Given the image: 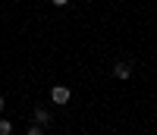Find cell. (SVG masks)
Listing matches in <instances>:
<instances>
[{"instance_id":"obj_1","label":"cell","mask_w":157,"mask_h":135,"mask_svg":"<svg viewBox=\"0 0 157 135\" xmlns=\"http://www.w3.org/2000/svg\"><path fill=\"white\" fill-rule=\"evenodd\" d=\"M69 98H72V91L66 88V85H54V88H50V101H54V104H69Z\"/></svg>"},{"instance_id":"obj_6","label":"cell","mask_w":157,"mask_h":135,"mask_svg":"<svg viewBox=\"0 0 157 135\" xmlns=\"http://www.w3.org/2000/svg\"><path fill=\"white\" fill-rule=\"evenodd\" d=\"M50 3H54V6H66L69 0H50Z\"/></svg>"},{"instance_id":"obj_7","label":"cell","mask_w":157,"mask_h":135,"mask_svg":"<svg viewBox=\"0 0 157 135\" xmlns=\"http://www.w3.org/2000/svg\"><path fill=\"white\" fill-rule=\"evenodd\" d=\"M3 107H6V101H3V94H0V113H3Z\"/></svg>"},{"instance_id":"obj_4","label":"cell","mask_w":157,"mask_h":135,"mask_svg":"<svg viewBox=\"0 0 157 135\" xmlns=\"http://www.w3.org/2000/svg\"><path fill=\"white\" fill-rule=\"evenodd\" d=\"M25 135H47V126H41V123H32Z\"/></svg>"},{"instance_id":"obj_5","label":"cell","mask_w":157,"mask_h":135,"mask_svg":"<svg viewBox=\"0 0 157 135\" xmlns=\"http://www.w3.org/2000/svg\"><path fill=\"white\" fill-rule=\"evenodd\" d=\"M0 135H13V123L3 119V116H0Z\"/></svg>"},{"instance_id":"obj_3","label":"cell","mask_w":157,"mask_h":135,"mask_svg":"<svg viewBox=\"0 0 157 135\" xmlns=\"http://www.w3.org/2000/svg\"><path fill=\"white\" fill-rule=\"evenodd\" d=\"M35 123H41V126H50V110L44 104H38L35 107Z\"/></svg>"},{"instance_id":"obj_2","label":"cell","mask_w":157,"mask_h":135,"mask_svg":"<svg viewBox=\"0 0 157 135\" xmlns=\"http://www.w3.org/2000/svg\"><path fill=\"white\" fill-rule=\"evenodd\" d=\"M113 75L120 79V82H126V79L132 75V63H129V60H120V63H113Z\"/></svg>"}]
</instances>
